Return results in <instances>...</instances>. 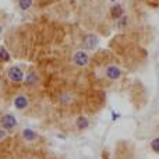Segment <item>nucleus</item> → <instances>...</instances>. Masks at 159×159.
<instances>
[{"label":"nucleus","mask_w":159,"mask_h":159,"mask_svg":"<svg viewBox=\"0 0 159 159\" xmlns=\"http://www.w3.org/2000/svg\"><path fill=\"white\" fill-rule=\"evenodd\" d=\"M7 74H8V78H10L13 82H21L22 80H24V73H22V70L17 66L8 69Z\"/></svg>","instance_id":"f257e3e1"},{"label":"nucleus","mask_w":159,"mask_h":159,"mask_svg":"<svg viewBox=\"0 0 159 159\" xmlns=\"http://www.w3.org/2000/svg\"><path fill=\"white\" fill-rule=\"evenodd\" d=\"M0 124H2L3 129L6 130H13L17 126V120L13 115H4L0 119Z\"/></svg>","instance_id":"f03ea898"},{"label":"nucleus","mask_w":159,"mask_h":159,"mask_svg":"<svg viewBox=\"0 0 159 159\" xmlns=\"http://www.w3.org/2000/svg\"><path fill=\"white\" fill-rule=\"evenodd\" d=\"M96 45H98V38L95 35H92V34H88V35H85L82 38V46H84V49H93Z\"/></svg>","instance_id":"7ed1b4c3"},{"label":"nucleus","mask_w":159,"mask_h":159,"mask_svg":"<svg viewBox=\"0 0 159 159\" xmlns=\"http://www.w3.org/2000/svg\"><path fill=\"white\" fill-rule=\"evenodd\" d=\"M73 60H74V63L77 64V66L84 67V66H87V64H88V60H89V57H88V55L85 52H82V50H78V52H75Z\"/></svg>","instance_id":"20e7f679"},{"label":"nucleus","mask_w":159,"mask_h":159,"mask_svg":"<svg viewBox=\"0 0 159 159\" xmlns=\"http://www.w3.org/2000/svg\"><path fill=\"white\" fill-rule=\"evenodd\" d=\"M123 14H124V10L120 4H115V6L110 7V17H112V18L119 20V18L123 17Z\"/></svg>","instance_id":"39448f33"},{"label":"nucleus","mask_w":159,"mask_h":159,"mask_svg":"<svg viewBox=\"0 0 159 159\" xmlns=\"http://www.w3.org/2000/svg\"><path fill=\"white\" fill-rule=\"evenodd\" d=\"M120 70L117 69L116 66H110V67H107L106 69V77L109 78V80H117V78H120Z\"/></svg>","instance_id":"423d86ee"},{"label":"nucleus","mask_w":159,"mask_h":159,"mask_svg":"<svg viewBox=\"0 0 159 159\" xmlns=\"http://www.w3.org/2000/svg\"><path fill=\"white\" fill-rule=\"evenodd\" d=\"M14 105H16L17 109L22 110V109H25V107H27V105H28V99L25 98L24 95H18L16 99H14Z\"/></svg>","instance_id":"0eeeda50"},{"label":"nucleus","mask_w":159,"mask_h":159,"mask_svg":"<svg viewBox=\"0 0 159 159\" xmlns=\"http://www.w3.org/2000/svg\"><path fill=\"white\" fill-rule=\"evenodd\" d=\"M22 137H24L27 141H34L36 137H38V134H36L35 131H32L31 129H25L24 131H22Z\"/></svg>","instance_id":"6e6552de"},{"label":"nucleus","mask_w":159,"mask_h":159,"mask_svg":"<svg viewBox=\"0 0 159 159\" xmlns=\"http://www.w3.org/2000/svg\"><path fill=\"white\" fill-rule=\"evenodd\" d=\"M75 124H77V127H78L80 130H84V129H87V127L89 126V121H88V119H87V117L81 116V117H78V119H77Z\"/></svg>","instance_id":"1a4fd4ad"},{"label":"nucleus","mask_w":159,"mask_h":159,"mask_svg":"<svg viewBox=\"0 0 159 159\" xmlns=\"http://www.w3.org/2000/svg\"><path fill=\"white\" fill-rule=\"evenodd\" d=\"M10 60V53L6 48H0V61H8Z\"/></svg>","instance_id":"9d476101"},{"label":"nucleus","mask_w":159,"mask_h":159,"mask_svg":"<svg viewBox=\"0 0 159 159\" xmlns=\"http://www.w3.org/2000/svg\"><path fill=\"white\" fill-rule=\"evenodd\" d=\"M18 6L21 7V10H28L32 6V0H18Z\"/></svg>","instance_id":"9b49d317"},{"label":"nucleus","mask_w":159,"mask_h":159,"mask_svg":"<svg viewBox=\"0 0 159 159\" xmlns=\"http://www.w3.org/2000/svg\"><path fill=\"white\" fill-rule=\"evenodd\" d=\"M36 82V75L34 74V73H31V74H28V78H27V84L28 85H34Z\"/></svg>","instance_id":"f8f14e48"},{"label":"nucleus","mask_w":159,"mask_h":159,"mask_svg":"<svg viewBox=\"0 0 159 159\" xmlns=\"http://www.w3.org/2000/svg\"><path fill=\"white\" fill-rule=\"evenodd\" d=\"M151 148L154 149L155 152H158V154H159V138H155V140H152V143H151Z\"/></svg>","instance_id":"ddd939ff"},{"label":"nucleus","mask_w":159,"mask_h":159,"mask_svg":"<svg viewBox=\"0 0 159 159\" xmlns=\"http://www.w3.org/2000/svg\"><path fill=\"white\" fill-rule=\"evenodd\" d=\"M119 21V27H124V25H126V22H127V17H121V18H119L117 20Z\"/></svg>","instance_id":"4468645a"},{"label":"nucleus","mask_w":159,"mask_h":159,"mask_svg":"<svg viewBox=\"0 0 159 159\" xmlns=\"http://www.w3.org/2000/svg\"><path fill=\"white\" fill-rule=\"evenodd\" d=\"M3 137H6V131L4 130H0V140H2Z\"/></svg>","instance_id":"2eb2a0df"},{"label":"nucleus","mask_w":159,"mask_h":159,"mask_svg":"<svg viewBox=\"0 0 159 159\" xmlns=\"http://www.w3.org/2000/svg\"><path fill=\"white\" fill-rule=\"evenodd\" d=\"M0 34H2V27H0Z\"/></svg>","instance_id":"dca6fc26"},{"label":"nucleus","mask_w":159,"mask_h":159,"mask_svg":"<svg viewBox=\"0 0 159 159\" xmlns=\"http://www.w3.org/2000/svg\"><path fill=\"white\" fill-rule=\"evenodd\" d=\"M110 2H115V0H110Z\"/></svg>","instance_id":"f3484780"}]
</instances>
